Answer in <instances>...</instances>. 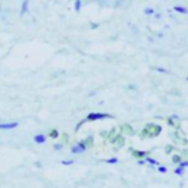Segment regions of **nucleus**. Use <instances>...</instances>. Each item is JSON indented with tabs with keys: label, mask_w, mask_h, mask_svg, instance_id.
<instances>
[{
	"label": "nucleus",
	"mask_w": 188,
	"mask_h": 188,
	"mask_svg": "<svg viewBox=\"0 0 188 188\" xmlns=\"http://www.w3.org/2000/svg\"><path fill=\"white\" fill-rule=\"evenodd\" d=\"M106 118H110V115H107V113H90L85 121H99V119H106Z\"/></svg>",
	"instance_id": "1"
},
{
	"label": "nucleus",
	"mask_w": 188,
	"mask_h": 188,
	"mask_svg": "<svg viewBox=\"0 0 188 188\" xmlns=\"http://www.w3.org/2000/svg\"><path fill=\"white\" fill-rule=\"evenodd\" d=\"M172 10L179 13V15H188V7L181 6V5H174V6H172Z\"/></svg>",
	"instance_id": "2"
},
{
	"label": "nucleus",
	"mask_w": 188,
	"mask_h": 188,
	"mask_svg": "<svg viewBox=\"0 0 188 188\" xmlns=\"http://www.w3.org/2000/svg\"><path fill=\"white\" fill-rule=\"evenodd\" d=\"M28 7H29V0H22V3H21V10H19V15H21V16H24V15L28 12Z\"/></svg>",
	"instance_id": "3"
},
{
	"label": "nucleus",
	"mask_w": 188,
	"mask_h": 188,
	"mask_svg": "<svg viewBox=\"0 0 188 188\" xmlns=\"http://www.w3.org/2000/svg\"><path fill=\"white\" fill-rule=\"evenodd\" d=\"M18 127V122H9V123H0V128L2 129H13Z\"/></svg>",
	"instance_id": "4"
},
{
	"label": "nucleus",
	"mask_w": 188,
	"mask_h": 188,
	"mask_svg": "<svg viewBox=\"0 0 188 188\" xmlns=\"http://www.w3.org/2000/svg\"><path fill=\"white\" fill-rule=\"evenodd\" d=\"M81 7H82V0H75V3H74V9L76 13H80L81 12Z\"/></svg>",
	"instance_id": "5"
},
{
	"label": "nucleus",
	"mask_w": 188,
	"mask_h": 188,
	"mask_svg": "<svg viewBox=\"0 0 188 188\" xmlns=\"http://www.w3.org/2000/svg\"><path fill=\"white\" fill-rule=\"evenodd\" d=\"M144 15H147V16H151V15H156V10H154V7H151V6H147V7L144 9Z\"/></svg>",
	"instance_id": "6"
},
{
	"label": "nucleus",
	"mask_w": 188,
	"mask_h": 188,
	"mask_svg": "<svg viewBox=\"0 0 188 188\" xmlns=\"http://www.w3.org/2000/svg\"><path fill=\"white\" fill-rule=\"evenodd\" d=\"M34 141H35V143H38V144H43L44 141H46V135L38 134V135H35V137H34Z\"/></svg>",
	"instance_id": "7"
},
{
	"label": "nucleus",
	"mask_w": 188,
	"mask_h": 188,
	"mask_svg": "<svg viewBox=\"0 0 188 188\" xmlns=\"http://www.w3.org/2000/svg\"><path fill=\"white\" fill-rule=\"evenodd\" d=\"M52 138H57L59 137V131L57 129H53V131H50V134H49Z\"/></svg>",
	"instance_id": "8"
},
{
	"label": "nucleus",
	"mask_w": 188,
	"mask_h": 188,
	"mask_svg": "<svg viewBox=\"0 0 188 188\" xmlns=\"http://www.w3.org/2000/svg\"><path fill=\"white\" fill-rule=\"evenodd\" d=\"M97 27H99V24H96V22H93V24H91V28H93V29H96Z\"/></svg>",
	"instance_id": "9"
},
{
	"label": "nucleus",
	"mask_w": 188,
	"mask_h": 188,
	"mask_svg": "<svg viewBox=\"0 0 188 188\" xmlns=\"http://www.w3.org/2000/svg\"><path fill=\"white\" fill-rule=\"evenodd\" d=\"M154 18H156V19H160V18H162V15H160V13H156V15H154Z\"/></svg>",
	"instance_id": "10"
},
{
	"label": "nucleus",
	"mask_w": 188,
	"mask_h": 188,
	"mask_svg": "<svg viewBox=\"0 0 188 188\" xmlns=\"http://www.w3.org/2000/svg\"><path fill=\"white\" fill-rule=\"evenodd\" d=\"M187 81H188V76H187Z\"/></svg>",
	"instance_id": "11"
}]
</instances>
